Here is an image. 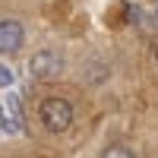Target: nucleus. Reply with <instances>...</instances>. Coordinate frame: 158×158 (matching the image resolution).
Segmentation results:
<instances>
[{
  "label": "nucleus",
  "instance_id": "1",
  "mask_svg": "<svg viewBox=\"0 0 158 158\" xmlns=\"http://www.w3.org/2000/svg\"><path fill=\"white\" fill-rule=\"evenodd\" d=\"M38 117L51 133H63L73 123V104L67 98H44L41 108H38Z\"/></svg>",
  "mask_w": 158,
  "mask_h": 158
},
{
  "label": "nucleus",
  "instance_id": "2",
  "mask_svg": "<svg viewBox=\"0 0 158 158\" xmlns=\"http://www.w3.org/2000/svg\"><path fill=\"white\" fill-rule=\"evenodd\" d=\"M60 67H63V57L54 54V51H38L32 57V63H29V70H32L35 79H54L60 73Z\"/></svg>",
  "mask_w": 158,
  "mask_h": 158
},
{
  "label": "nucleus",
  "instance_id": "3",
  "mask_svg": "<svg viewBox=\"0 0 158 158\" xmlns=\"http://www.w3.org/2000/svg\"><path fill=\"white\" fill-rule=\"evenodd\" d=\"M25 41V32L16 19H3L0 22V54H16Z\"/></svg>",
  "mask_w": 158,
  "mask_h": 158
},
{
  "label": "nucleus",
  "instance_id": "4",
  "mask_svg": "<svg viewBox=\"0 0 158 158\" xmlns=\"http://www.w3.org/2000/svg\"><path fill=\"white\" fill-rule=\"evenodd\" d=\"M101 158H133V152H130L127 146H108L101 152Z\"/></svg>",
  "mask_w": 158,
  "mask_h": 158
},
{
  "label": "nucleus",
  "instance_id": "5",
  "mask_svg": "<svg viewBox=\"0 0 158 158\" xmlns=\"http://www.w3.org/2000/svg\"><path fill=\"white\" fill-rule=\"evenodd\" d=\"M13 82V70L10 67H3V63H0V89H6Z\"/></svg>",
  "mask_w": 158,
  "mask_h": 158
},
{
  "label": "nucleus",
  "instance_id": "6",
  "mask_svg": "<svg viewBox=\"0 0 158 158\" xmlns=\"http://www.w3.org/2000/svg\"><path fill=\"white\" fill-rule=\"evenodd\" d=\"M155 60H158V44H155Z\"/></svg>",
  "mask_w": 158,
  "mask_h": 158
},
{
  "label": "nucleus",
  "instance_id": "7",
  "mask_svg": "<svg viewBox=\"0 0 158 158\" xmlns=\"http://www.w3.org/2000/svg\"><path fill=\"white\" fill-rule=\"evenodd\" d=\"M0 117H3V114H0Z\"/></svg>",
  "mask_w": 158,
  "mask_h": 158
}]
</instances>
